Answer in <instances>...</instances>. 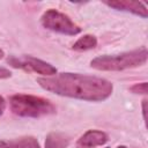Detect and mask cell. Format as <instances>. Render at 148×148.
<instances>
[{
    "label": "cell",
    "mask_w": 148,
    "mask_h": 148,
    "mask_svg": "<svg viewBox=\"0 0 148 148\" xmlns=\"http://www.w3.org/2000/svg\"><path fill=\"white\" fill-rule=\"evenodd\" d=\"M7 62L15 68H21L29 72H35L45 76H52L57 74V68L49 62H45L40 59H37L31 56H20V57H9Z\"/></svg>",
    "instance_id": "obj_5"
},
{
    "label": "cell",
    "mask_w": 148,
    "mask_h": 148,
    "mask_svg": "<svg viewBox=\"0 0 148 148\" xmlns=\"http://www.w3.org/2000/svg\"><path fill=\"white\" fill-rule=\"evenodd\" d=\"M69 143V138L59 132H52L46 136L45 148H67Z\"/></svg>",
    "instance_id": "obj_9"
},
{
    "label": "cell",
    "mask_w": 148,
    "mask_h": 148,
    "mask_svg": "<svg viewBox=\"0 0 148 148\" xmlns=\"http://www.w3.org/2000/svg\"><path fill=\"white\" fill-rule=\"evenodd\" d=\"M142 114H143L145 123H147V99L142 101Z\"/></svg>",
    "instance_id": "obj_13"
},
{
    "label": "cell",
    "mask_w": 148,
    "mask_h": 148,
    "mask_svg": "<svg viewBox=\"0 0 148 148\" xmlns=\"http://www.w3.org/2000/svg\"><path fill=\"white\" fill-rule=\"evenodd\" d=\"M117 148H127V147H125V146H118Z\"/></svg>",
    "instance_id": "obj_16"
},
{
    "label": "cell",
    "mask_w": 148,
    "mask_h": 148,
    "mask_svg": "<svg viewBox=\"0 0 148 148\" xmlns=\"http://www.w3.org/2000/svg\"><path fill=\"white\" fill-rule=\"evenodd\" d=\"M96 45H97V39H96L95 36L84 35L74 43L73 50H75V51H87V50H91V49L96 47Z\"/></svg>",
    "instance_id": "obj_10"
},
{
    "label": "cell",
    "mask_w": 148,
    "mask_h": 148,
    "mask_svg": "<svg viewBox=\"0 0 148 148\" xmlns=\"http://www.w3.org/2000/svg\"><path fill=\"white\" fill-rule=\"evenodd\" d=\"M147 82H141V83H136L134 86H132L130 88V90L134 94H142V95H146L147 94Z\"/></svg>",
    "instance_id": "obj_11"
},
{
    "label": "cell",
    "mask_w": 148,
    "mask_h": 148,
    "mask_svg": "<svg viewBox=\"0 0 148 148\" xmlns=\"http://www.w3.org/2000/svg\"><path fill=\"white\" fill-rule=\"evenodd\" d=\"M10 76H12L10 71H8L7 68L0 67V79H7V77H10Z\"/></svg>",
    "instance_id": "obj_12"
},
{
    "label": "cell",
    "mask_w": 148,
    "mask_h": 148,
    "mask_svg": "<svg viewBox=\"0 0 148 148\" xmlns=\"http://www.w3.org/2000/svg\"><path fill=\"white\" fill-rule=\"evenodd\" d=\"M105 3L117 10L128 12L134 15L141 16L143 18H147L148 10L147 7L141 1H133V0H112V1H105Z\"/></svg>",
    "instance_id": "obj_6"
},
{
    "label": "cell",
    "mask_w": 148,
    "mask_h": 148,
    "mask_svg": "<svg viewBox=\"0 0 148 148\" xmlns=\"http://www.w3.org/2000/svg\"><path fill=\"white\" fill-rule=\"evenodd\" d=\"M0 148H40L34 136H23L13 140H0Z\"/></svg>",
    "instance_id": "obj_8"
},
{
    "label": "cell",
    "mask_w": 148,
    "mask_h": 148,
    "mask_svg": "<svg viewBox=\"0 0 148 148\" xmlns=\"http://www.w3.org/2000/svg\"><path fill=\"white\" fill-rule=\"evenodd\" d=\"M106 148H109V147H106Z\"/></svg>",
    "instance_id": "obj_17"
},
{
    "label": "cell",
    "mask_w": 148,
    "mask_h": 148,
    "mask_svg": "<svg viewBox=\"0 0 148 148\" xmlns=\"http://www.w3.org/2000/svg\"><path fill=\"white\" fill-rule=\"evenodd\" d=\"M40 22L44 28L64 34V35H69L74 36L81 32V28H79L67 15L56 10V9H49L46 10L40 18Z\"/></svg>",
    "instance_id": "obj_4"
},
{
    "label": "cell",
    "mask_w": 148,
    "mask_h": 148,
    "mask_svg": "<svg viewBox=\"0 0 148 148\" xmlns=\"http://www.w3.org/2000/svg\"><path fill=\"white\" fill-rule=\"evenodd\" d=\"M109 140L108 134L97 131V130H89L87 131L76 142V148H95L103 146Z\"/></svg>",
    "instance_id": "obj_7"
},
{
    "label": "cell",
    "mask_w": 148,
    "mask_h": 148,
    "mask_svg": "<svg viewBox=\"0 0 148 148\" xmlns=\"http://www.w3.org/2000/svg\"><path fill=\"white\" fill-rule=\"evenodd\" d=\"M3 56H5V53H3V51H2L1 49H0V60H1L2 58H3Z\"/></svg>",
    "instance_id": "obj_15"
},
{
    "label": "cell",
    "mask_w": 148,
    "mask_h": 148,
    "mask_svg": "<svg viewBox=\"0 0 148 148\" xmlns=\"http://www.w3.org/2000/svg\"><path fill=\"white\" fill-rule=\"evenodd\" d=\"M148 58L147 49L140 47L130 52L113 56H101L91 60L90 66L98 71H124L146 64Z\"/></svg>",
    "instance_id": "obj_2"
},
{
    "label": "cell",
    "mask_w": 148,
    "mask_h": 148,
    "mask_svg": "<svg viewBox=\"0 0 148 148\" xmlns=\"http://www.w3.org/2000/svg\"><path fill=\"white\" fill-rule=\"evenodd\" d=\"M5 109H6V102H5V98H3L2 96H0V116L3 113Z\"/></svg>",
    "instance_id": "obj_14"
},
{
    "label": "cell",
    "mask_w": 148,
    "mask_h": 148,
    "mask_svg": "<svg viewBox=\"0 0 148 148\" xmlns=\"http://www.w3.org/2000/svg\"><path fill=\"white\" fill-rule=\"evenodd\" d=\"M39 86L46 91L71 98L101 102L111 96L113 86L110 81L79 73H60L37 79Z\"/></svg>",
    "instance_id": "obj_1"
},
{
    "label": "cell",
    "mask_w": 148,
    "mask_h": 148,
    "mask_svg": "<svg viewBox=\"0 0 148 148\" xmlns=\"http://www.w3.org/2000/svg\"><path fill=\"white\" fill-rule=\"evenodd\" d=\"M13 113L24 118H39L56 113V106L46 98L17 94L9 99Z\"/></svg>",
    "instance_id": "obj_3"
}]
</instances>
